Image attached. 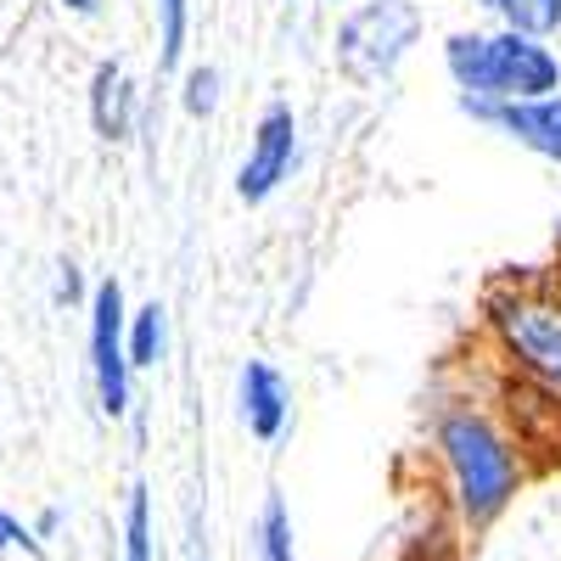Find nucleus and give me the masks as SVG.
<instances>
[{
    "label": "nucleus",
    "instance_id": "f257e3e1",
    "mask_svg": "<svg viewBox=\"0 0 561 561\" xmlns=\"http://www.w3.org/2000/svg\"><path fill=\"white\" fill-rule=\"evenodd\" d=\"M444 73L455 96H489V102H523V96H550L561 90V51L545 34L528 28H449L444 45Z\"/></svg>",
    "mask_w": 561,
    "mask_h": 561
},
{
    "label": "nucleus",
    "instance_id": "f03ea898",
    "mask_svg": "<svg viewBox=\"0 0 561 561\" xmlns=\"http://www.w3.org/2000/svg\"><path fill=\"white\" fill-rule=\"evenodd\" d=\"M433 444H438V460L449 472L460 517L472 528L494 523L500 511L511 505V494L523 489V449L505 438V427L489 410L444 404L438 421H433Z\"/></svg>",
    "mask_w": 561,
    "mask_h": 561
},
{
    "label": "nucleus",
    "instance_id": "7ed1b4c3",
    "mask_svg": "<svg viewBox=\"0 0 561 561\" xmlns=\"http://www.w3.org/2000/svg\"><path fill=\"white\" fill-rule=\"evenodd\" d=\"M421 28H427V18H421L415 0H359V7L337 18L332 62L348 84L377 90L410 62V51L421 45Z\"/></svg>",
    "mask_w": 561,
    "mask_h": 561
},
{
    "label": "nucleus",
    "instance_id": "20e7f679",
    "mask_svg": "<svg viewBox=\"0 0 561 561\" xmlns=\"http://www.w3.org/2000/svg\"><path fill=\"white\" fill-rule=\"evenodd\" d=\"M483 325L494 348L534 377L539 388L561 393V293L556 287H494L483 298Z\"/></svg>",
    "mask_w": 561,
    "mask_h": 561
},
{
    "label": "nucleus",
    "instance_id": "39448f33",
    "mask_svg": "<svg viewBox=\"0 0 561 561\" xmlns=\"http://www.w3.org/2000/svg\"><path fill=\"white\" fill-rule=\"evenodd\" d=\"M298 152H304V129H298V107L293 102H270L248 135V152L237 163V203L248 208H264L280 185L293 180L298 169Z\"/></svg>",
    "mask_w": 561,
    "mask_h": 561
},
{
    "label": "nucleus",
    "instance_id": "423d86ee",
    "mask_svg": "<svg viewBox=\"0 0 561 561\" xmlns=\"http://www.w3.org/2000/svg\"><path fill=\"white\" fill-rule=\"evenodd\" d=\"M124 325H129V304H124V287L118 275L96 280V293H90V382H96V404L102 415H124L135 399H129V348H124Z\"/></svg>",
    "mask_w": 561,
    "mask_h": 561
},
{
    "label": "nucleus",
    "instance_id": "0eeeda50",
    "mask_svg": "<svg viewBox=\"0 0 561 561\" xmlns=\"http://www.w3.org/2000/svg\"><path fill=\"white\" fill-rule=\"evenodd\" d=\"M460 118H472L505 140H517L539 163L561 169V90L550 96H523V102H489V96H455Z\"/></svg>",
    "mask_w": 561,
    "mask_h": 561
},
{
    "label": "nucleus",
    "instance_id": "6e6552de",
    "mask_svg": "<svg viewBox=\"0 0 561 561\" xmlns=\"http://www.w3.org/2000/svg\"><path fill=\"white\" fill-rule=\"evenodd\" d=\"M237 415L259 444H275L293 421V382L275 359H242L237 370Z\"/></svg>",
    "mask_w": 561,
    "mask_h": 561
},
{
    "label": "nucleus",
    "instance_id": "1a4fd4ad",
    "mask_svg": "<svg viewBox=\"0 0 561 561\" xmlns=\"http://www.w3.org/2000/svg\"><path fill=\"white\" fill-rule=\"evenodd\" d=\"M135 113H140V90H135L129 68L118 57L96 62V73H90V124H96V135L102 140H129Z\"/></svg>",
    "mask_w": 561,
    "mask_h": 561
},
{
    "label": "nucleus",
    "instance_id": "9d476101",
    "mask_svg": "<svg viewBox=\"0 0 561 561\" xmlns=\"http://www.w3.org/2000/svg\"><path fill=\"white\" fill-rule=\"evenodd\" d=\"M124 348H129V365H135V370H158V365H163V354H169V309H163L158 298H147L140 309H129Z\"/></svg>",
    "mask_w": 561,
    "mask_h": 561
},
{
    "label": "nucleus",
    "instance_id": "9b49d317",
    "mask_svg": "<svg viewBox=\"0 0 561 561\" xmlns=\"http://www.w3.org/2000/svg\"><path fill=\"white\" fill-rule=\"evenodd\" d=\"M219 102H225V73L214 62L180 68V107H185V118H203L208 124L219 113Z\"/></svg>",
    "mask_w": 561,
    "mask_h": 561
},
{
    "label": "nucleus",
    "instance_id": "f8f14e48",
    "mask_svg": "<svg viewBox=\"0 0 561 561\" xmlns=\"http://www.w3.org/2000/svg\"><path fill=\"white\" fill-rule=\"evenodd\" d=\"M192 45V0H158V68L174 73Z\"/></svg>",
    "mask_w": 561,
    "mask_h": 561
},
{
    "label": "nucleus",
    "instance_id": "ddd939ff",
    "mask_svg": "<svg viewBox=\"0 0 561 561\" xmlns=\"http://www.w3.org/2000/svg\"><path fill=\"white\" fill-rule=\"evenodd\" d=\"M253 539H259V561H298V550H293V511H287V500H280V494L264 500Z\"/></svg>",
    "mask_w": 561,
    "mask_h": 561
},
{
    "label": "nucleus",
    "instance_id": "4468645a",
    "mask_svg": "<svg viewBox=\"0 0 561 561\" xmlns=\"http://www.w3.org/2000/svg\"><path fill=\"white\" fill-rule=\"evenodd\" d=\"M494 23H511V28H528V34H545L556 39L561 34V0H494Z\"/></svg>",
    "mask_w": 561,
    "mask_h": 561
},
{
    "label": "nucleus",
    "instance_id": "2eb2a0df",
    "mask_svg": "<svg viewBox=\"0 0 561 561\" xmlns=\"http://www.w3.org/2000/svg\"><path fill=\"white\" fill-rule=\"evenodd\" d=\"M124 561H152V494L135 483L124 500Z\"/></svg>",
    "mask_w": 561,
    "mask_h": 561
},
{
    "label": "nucleus",
    "instance_id": "dca6fc26",
    "mask_svg": "<svg viewBox=\"0 0 561 561\" xmlns=\"http://www.w3.org/2000/svg\"><path fill=\"white\" fill-rule=\"evenodd\" d=\"M0 550H28L34 561H45V545H39V534L34 528H23L12 511H0Z\"/></svg>",
    "mask_w": 561,
    "mask_h": 561
},
{
    "label": "nucleus",
    "instance_id": "f3484780",
    "mask_svg": "<svg viewBox=\"0 0 561 561\" xmlns=\"http://www.w3.org/2000/svg\"><path fill=\"white\" fill-rule=\"evenodd\" d=\"M57 298H62V304H79V298H84V280H79V264H73V259H68L62 275H57Z\"/></svg>",
    "mask_w": 561,
    "mask_h": 561
},
{
    "label": "nucleus",
    "instance_id": "a211bd4d",
    "mask_svg": "<svg viewBox=\"0 0 561 561\" xmlns=\"http://www.w3.org/2000/svg\"><path fill=\"white\" fill-rule=\"evenodd\" d=\"M57 7H68V12H79V18H96L102 0H57Z\"/></svg>",
    "mask_w": 561,
    "mask_h": 561
},
{
    "label": "nucleus",
    "instance_id": "6ab92c4d",
    "mask_svg": "<svg viewBox=\"0 0 561 561\" xmlns=\"http://www.w3.org/2000/svg\"><path fill=\"white\" fill-rule=\"evenodd\" d=\"M57 523H62V511H39V528L34 534H57Z\"/></svg>",
    "mask_w": 561,
    "mask_h": 561
},
{
    "label": "nucleus",
    "instance_id": "aec40b11",
    "mask_svg": "<svg viewBox=\"0 0 561 561\" xmlns=\"http://www.w3.org/2000/svg\"><path fill=\"white\" fill-rule=\"evenodd\" d=\"M466 7H478V12H494V0H466Z\"/></svg>",
    "mask_w": 561,
    "mask_h": 561
},
{
    "label": "nucleus",
    "instance_id": "412c9836",
    "mask_svg": "<svg viewBox=\"0 0 561 561\" xmlns=\"http://www.w3.org/2000/svg\"><path fill=\"white\" fill-rule=\"evenodd\" d=\"M192 561H208V556H203V550H192Z\"/></svg>",
    "mask_w": 561,
    "mask_h": 561
},
{
    "label": "nucleus",
    "instance_id": "4be33fe9",
    "mask_svg": "<svg viewBox=\"0 0 561 561\" xmlns=\"http://www.w3.org/2000/svg\"><path fill=\"white\" fill-rule=\"evenodd\" d=\"M320 7H337V0H320Z\"/></svg>",
    "mask_w": 561,
    "mask_h": 561
}]
</instances>
